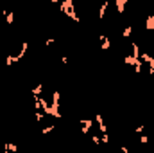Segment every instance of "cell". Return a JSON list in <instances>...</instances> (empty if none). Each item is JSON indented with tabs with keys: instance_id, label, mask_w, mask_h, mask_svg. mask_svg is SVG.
<instances>
[{
	"instance_id": "1",
	"label": "cell",
	"mask_w": 154,
	"mask_h": 153,
	"mask_svg": "<svg viewBox=\"0 0 154 153\" xmlns=\"http://www.w3.org/2000/svg\"><path fill=\"white\" fill-rule=\"evenodd\" d=\"M59 9H61V13L66 15L70 20H74V22H81L79 15L74 11V2H72V0H63V2L59 4Z\"/></svg>"
},
{
	"instance_id": "2",
	"label": "cell",
	"mask_w": 154,
	"mask_h": 153,
	"mask_svg": "<svg viewBox=\"0 0 154 153\" xmlns=\"http://www.w3.org/2000/svg\"><path fill=\"white\" fill-rule=\"evenodd\" d=\"M79 132L82 133V135H88L91 130H93V119H81L79 121Z\"/></svg>"
},
{
	"instance_id": "3",
	"label": "cell",
	"mask_w": 154,
	"mask_h": 153,
	"mask_svg": "<svg viewBox=\"0 0 154 153\" xmlns=\"http://www.w3.org/2000/svg\"><path fill=\"white\" fill-rule=\"evenodd\" d=\"M95 121H97V124H99V132L104 135V133H108V126L104 124V119H102V115H95Z\"/></svg>"
},
{
	"instance_id": "4",
	"label": "cell",
	"mask_w": 154,
	"mask_h": 153,
	"mask_svg": "<svg viewBox=\"0 0 154 153\" xmlns=\"http://www.w3.org/2000/svg\"><path fill=\"white\" fill-rule=\"evenodd\" d=\"M99 40H100V49H102V50H108V49L111 47L109 36H106V34H100V36H99Z\"/></svg>"
},
{
	"instance_id": "5",
	"label": "cell",
	"mask_w": 154,
	"mask_h": 153,
	"mask_svg": "<svg viewBox=\"0 0 154 153\" xmlns=\"http://www.w3.org/2000/svg\"><path fill=\"white\" fill-rule=\"evenodd\" d=\"M108 7H109V2H108V0L100 4V7H99V18H100V20L106 16V13H108Z\"/></svg>"
},
{
	"instance_id": "6",
	"label": "cell",
	"mask_w": 154,
	"mask_h": 153,
	"mask_svg": "<svg viewBox=\"0 0 154 153\" xmlns=\"http://www.w3.org/2000/svg\"><path fill=\"white\" fill-rule=\"evenodd\" d=\"M115 5H116V11H118V15H124V11H125V5H127V0H116Z\"/></svg>"
},
{
	"instance_id": "7",
	"label": "cell",
	"mask_w": 154,
	"mask_h": 153,
	"mask_svg": "<svg viewBox=\"0 0 154 153\" xmlns=\"http://www.w3.org/2000/svg\"><path fill=\"white\" fill-rule=\"evenodd\" d=\"M145 27L149 29V31H152L154 29V11L149 15V18H147V22H145Z\"/></svg>"
},
{
	"instance_id": "8",
	"label": "cell",
	"mask_w": 154,
	"mask_h": 153,
	"mask_svg": "<svg viewBox=\"0 0 154 153\" xmlns=\"http://www.w3.org/2000/svg\"><path fill=\"white\" fill-rule=\"evenodd\" d=\"M5 22H7V25H13V22H14V13H5Z\"/></svg>"
},
{
	"instance_id": "9",
	"label": "cell",
	"mask_w": 154,
	"mask_h": 153,
	"mask_svg": "<svg viewBox=\"0 0 154 153\" xmlns=\"http://www.w3.org/2000/svg\"><path fill=\"white\" fill-rule=\"evenodd\" d=\"M131 34H133V27H131V25H127V27L122 31V36H124V38H129Z\"/></svg>"
},
{
	"instance_id": "10",
	"label": "cell",
	"mask_w": 154,
	"mask_h": 153,
	"mask_svg": "<svg viewBox=\"0 0 154 153\" xmlns=\"http://www.w3.org/2000/svg\"><path fill=\"white\" fill-rule=\"evenodd\" d=\"M52 130H56V124H48V126H45V128L41 130V133H43V135H48Z\"/></svg>"
},
{
	"instance_id": "11",
	"label": "cell",
	"mask_w": 154,
	"mask_h": 153,
	"mask_svg": "<svg viewBox=\"0 0 154 153\" xmlns=\"http://www.w3.org/2000/svg\"><path fill=\"white\" fill-rule=\"evenodd\" d=\"M143 132H145V124H138L134 128V133H143Z\"/></svg>"
},
{
	"instance_id": "12",
	"label": "cell",
	"mask_w": 154,
	"mask_h": 153,
	"mask_svg": "<svg viewBox=\"0 0 154 153\" xmlns=\"http://www.w3.org/2000/svg\"><path fill=\"white\" fill-rule=\"evenodd\" d=\"M140 142H142V144H147V142H149V137H147V135H142V137H140Z\"/></svg>"
},
{
	"instance_id": "13",
	"label": "cell",
	"mask_w": 154,
	"mask_h": 153,
	"mask_svg": "<svg viewBox=\"0 0 154 153\" xmlns=\"http://www.w3.org/2000/svg\"><path fill=\"white\" fill-rule=\"evenodd\" d=\"M120 151H122V153H129V148H127V146H124V144H120Z\"/></svg>"
},
{
	"instance_id": "14",
	"label": "cell",
	"mask_w": 154,
	"mask_h": 153,
	"mask_svg": "<svg viewBox=\"0 0 154 153\" xmlns=\"http://www.w3.org/2000/svg\"><path fill=\"white\" fill-rule=\"evenodd\" d=\"M152 4H154V2H152Z\"/></svg>"
}]
</instances>
